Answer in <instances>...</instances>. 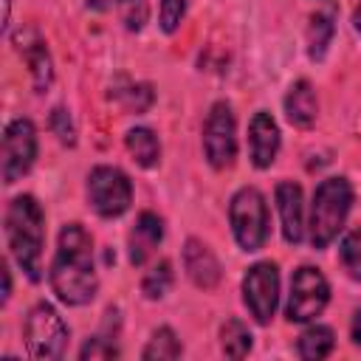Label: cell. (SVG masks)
I'll return each instance as SVG.
<instances>
[{
  "instance_id": "1",
  "label": "cell",
  "mask_w": 361,
  "mask_h": 361,
  "mask_svg": "<svg viewBox=\"0 0 361 361\" xmlns=\"http://www.w3.org/2000/svg\"><path fill=\"white\" fill-rule=\"evenodd\" d=\"M51 288L65 305H87L99 290L93 237L79 223H68L59 231V245L51 262Z\"/></svg>"
},
{
  "instance_id": "2",
  "label": "cell",
  "mask_w": 361,
  "mask_h": 361,
  "mask_svg": "<svg viewBox=\"0 0 361 361\" xmlns=\"http://www.w3.org/2000/svg\"><path fill=\"white\" fill-rule=\"evenodd\" d=\"M6 237L11 257L31 282L42 279V248H45V212L31 195H20L6 212Z\"/></svg>"
},
{
  "instance_id": "3",
  "label": "cell",
  "mask_w": 361,
  "mask_h": 361,
  "mask_svg": "<svg viewBox=\"0 0 361 361\" xmlns=\"http://www.w3.org/2000/svg\"><path fill=\"white\" fill-rule=\"evenodd\" d=\"M350 206H353V186L347 178L341 175L324 178L316 186L313 203H310V223H307L313 248H327L338 237L350 214Z\"/></svg>"
},
{
  "instance_id": "4",
  "label": "cell",
  "mask_w": 361,
  "mask_h": 361,
  "mask_svg": "<svg viewBox=\"0 0 361 361\" xmlns=\"http://www.w3.org/2000/svg\"><path fill=\"white\" fill-rule=\"evenodd\" d=\"M228 220L234 240L243 251H259L268 240V203L259 189L243 186L231 197L228 206Z\"/></svg>"
},
{
  "instance_id": "5",
  "label": "cell",
  "mask_w": 361,
  "mask_h": 361,
  "mask_svg": "<svg viewBox=\"0 0 361 361\" xmlns=\"http://www.w3.org/2000/svg\"><path fill=\"white\" fill-rule=\"evenodd\" d=\"M23 338L31 358H59L68 344V324L48 302H39L25 316Z\"/></svg>"
},
{
  "instance_id": "6",
  "label": "cell",
  "mask_w": 361,
  "mask_h": 361,
  "mask_svg": "<svg viewBox=\"0 0 361 361\" xmlns=\"http://www.w3.org/2000/svg\"><path fill=\"white\" fill-rule=\"evenodd\" d=\"M327 299H330V285H327L324 274L319 268L302 265L293 271L285 316H288V322H296V324L310 322L324 310Z\"/></svg>"
},
{
  "instance_id": "7",
  "label": "cell",
  "mask_w": 361,
  "mask_h": 361,
  "mask_svg": "<svg viewBox=\"0 0 361 361\" xmlns=\"http://www.w3.org/2000/svg\"><path fill=\"white\" fill-rule=\"evenodd\" d=\"M87 197L96 214L118 217L133 203V183L118 166H96L87 175Z\"/></svg>"
},
{
  "instance_id": "8",
  "label": "cell",
  "mask_w": 361,
  "mask_h": 361,
  "mask_svg": "<svg viewBox=\"0 0 361 361\" xmlns=\"http://www.w3.org/2000/svg\"><path fill=\"white\" fill-rule=\"evenodd\" d=\"M203 152L214 169H226L237 155V124L228 102H214L203 124Z\"/></svg>"
},
{
  "instance_id": "9",
  "label": "cell",
  "mask_w": 361,
  "mask_h": 361,
  "mask_svg": "<svg viewBox=\"0 0 361 361\" xmlns=\"http://www.w3.org/2000/svg\"><path fill=\"white\" fill-rule=\"evenodd\" d=\"M37 158V130L28 118H14L3 130V183H17Z\"/></svg>"
},
{
  "instance_id": "10",
  "label": "cell",
  "mask_w": 361,
  "mask_h": 361,
  "mask_svg": "<svg viewBox=\"0 0 361 361\" xmlns=\"http://www.w3.org/2000/svg\"><path fill=\"white\" fill-rule=\"evenodd\" d=\"M243 302L259 324L274 319L279 302V271L274 262H257L248 268L243 276Z\"/></svg>"
},
{
  "instance_id": "11",
  "label": "cell",
  "mask_w": 361,
  "mask_h": 361,
  "mask_svg": "<svg viewBox=\"0 0 361 361\" xmlns=\"http://www.w3.org/2000/svg\"><path fill=\"white\" fill-rule=\"evenodd\" d=\"M279 152V127L268 110L254 113L248 124V155L257 169H268Z\"/></svg>"
},
{
  "instance_id": "12",
  "label": "cell",
  "mask_w": 361,
  "mask_h": 361,
  "mask_svg": "<svg viewBox=\"0 0 361 361\" xmlns=\"http://www.w3.org/2000/svg\"><path fill=\"white\" fill-rule=\"evenodd\" d=\"M274 197H276L285 243H290V245L302 243V237H305V214H302V189H299V183L279 180Z\"/></svg>"
},
{
  "instance_id": "13",
  "label": "cell",
  "mask_w": 361,
  "mask_h": 361,
  "mask_svg": "<svg viewBox=\"0 0 361 361\" xmlns=\"http://www.w3.org/2000/svg\"><path fill=\"white\" fill-rule=\"evenodd\" d=\"M183 268H186V274H189V279L197 285V288H203V290H209V288H214L217 282H220V262H217V257L212 254V248L206 245V243H200V240H186V248H183Z\"/></svg>"
},
{
  "instance_id": "14",
  "label": "cell",
  "mask_w": 361,
  "mask_h": 361,
  "mask_svg": "<svg viewBox=\"0 0 361 361\" xmlns=\"http://www.w3.org/2000/svg\"><path fill=\"white\" fill-rule=\"evenodd\" d=\"M164 240V220L155 212H141L130 231V262L144 265Z\"/></svg>"
},
{
  "instance_id": "15",
  "label": "cell",
  "mask_w": 361,
  "mask_h": 361,
  "mask_svg": "<svg viewBox=\"0 0 361 361\" xmlns=\"http://www.w3.org/2000/svg\"><path fill=\"white\" fill-rule=\"evenodd\" d=\"M285 113H288V121L296 127H310L316 121L319 104H316V93L307 79H299L290 85V90L285 96Z\"/></svg>"
},
{
  "instance_id": "16",
  "label": "cell",
  "mask_w": 361,
  "mask_h": 361,
  "mask_svg": "<svg viewBox=\"0 0 361 361\" xmlns=\"http://www.w3.org/2000/svg\"><path fill=\"white\" fill-rule=\"evenodd\" d=\"M124 144H127L133 161L138 166H144V169H152L161 161V144H158V135L149 127H133V130H127Z\"/></svg>"
},
{
  "instance_id": "17",
  "label": "cell",
  "mask_w": 361,
  "mask_h": 361,
  "mask_svg": "<svg viewBox=\"0 0 361 361\" xmlns=\"http://www.w3.org/2000/svg\"><path fill=\"white\" fill-rule=\"evenodd\" d=\"M333 344H336V336H333V330H330L327 324H310V327L299 336L296 353H299V358L319 361V358H324V355L333 353Z\"/></svg>"
},
{
  "instance_id": "18",
  "label": "cell",
  "mask_w": 361,
  "mask_h": 361,
  "mask_svg": "<svg viewBox=\"0 0 361 361\" xmlns=\"http://www.w3.org/2000/svg\"><path fill=\"white\" fill-rule=\"evenodd\" d=\"M333 11H316L310 17V31H307V51H310V59H322L327 54V45L333 39Z\"/></svg>"
},
{
  "instance_id": "19",
  "label": "cell",
  "mask_w": 361,
  "mask_h": 361,
  "mask_svg": "<svg viewBox=\"0 0 361 361\" xmlns=\"http://www.w3.org/2000/svg\"><path fill=\"white\" fill-rule=\"evenodd\" d=\"M180 353L183 350H180V341H178L175 330L172 327H158L152 333L149 344L144 347L141 358L144 361H169V358H180Z\"/></svg>"
},
{
  "instance_id": "20",
  "label": "cell",
  "mask_w": 361,
  "mask_h": 361,
  "mask_svg": "<svg viewBox=\"0 0 361 361\" xmlns=\"http://www.w3.org/2000/svg\"><path fill=\"white\" fill-rule=\"evenodd\" d=\"M220 347L228 358H245L251 350V333L240 319H228L220 330Z\"/></svg>"
},
{
  "instance_id": "21",
  "label": "cell",
  "mask_w": 361,
  "mask_h": 361,
  "mask_svg": "<svg viewBox=\"0 0 361 361\" xmlns=\"http://www.w3.org/2000/svg\"><path fill=\"white\" fill-rule=\"evenodd\" d=\"M23 54H25V62H28V68H31V76H34L37 90H45V87L51 85V56H48L45 42L37 39L34 45H25Z\"/></svg>"
},
{
  "instance_id": "22",
  "label": "cell",
  "mask_w": 361,
  "mask_h": 361,
  "mask_svg": "<svg viewBox=\"0 0 361 361\" xmlns=\"http://www.w3.org/2000/svg\"><path fill=\"white\" fill-rule=\"evenodd\" d=\"M338 259H341L344 271L350 274V279L361 282V226L344 234V240L338 245Z\"/></svg>"
},
{
  "instance_id": "23",
  "label": "cell",
  "mask_w": 361,
  "mask_h": 361,
  "mask_svg": "<svg viewBox=\"0 0 361 361\" xmlns=\"http://www.w3.org/2000/svg\"><path fill=\"white\" fill-rule=\"evenodd\" d=\"M172 288V265L166 259H161L158 265H152L141 282V290L147 299H161L166 296V290Z\"/></svg>"
},
{
  "instance_id": "24",
  "label": "cell",
  "mask_w": 361,
  "mask_h": 361,
  "mask_svg": "<svg viewBox=\"0 0 361 361\" xmlns=\"http://www.w3.org/2000/svg\"><path fill=\"white\" fill-rule=\"evenodd\" d=\"M118 17L127 31H141L149 20V3L147 0H118Z\"/></svg>"
},
{
  "instance_id": "25",
  "label": "cell",
  "mask_w": 361,
  "mask_h": 361,
  "mask_svg": "<svg viewBox=\"0 0 361 361\" xmlns=\"http://www.w3.org/2000/svg\"><path fill=\"white\" fill-rule=\"evenodd\" d=\"M186 14V0H161V11H158V20H161V28L166 34H172L180 20Z\"/></svg>"
},
{
  "instance_id": "26",
  "label": "cell",
  "mask_w": 361,
  "mask_h": 361,
  "mask_svg": "<svg viewBox=\"0 0 361 361\" xmlns=\"http://www.w3.org/2000/svg\"><path fill=\"white\" fill-rule=\"evenodd\" d=\"M51 130L56 133V138H59L62 144H68V147L76 144V130H73V121H71V116H68L65 107H56V110L51 113Z\"/></svg>"
},
{
  "instance_id": "27",
  "label": "cell",
  "mask_w": 361,
  "mask_h": 361,
  "mask_svg": "<svg viewBox=\"0 0 361 361\" xmlns=\"http://www.w3.org/2000/svg\"><path fill=\"white\" fill-rule=\"evenodd\" d=\"M79 358L82 361H96V358H118V350L110 344V341H104V338H90V341H85V347L79 350Z\"/></svg>"
},
{
  "instance_id": "28",
  "label": "cell",
  "mask_w": 361,
  "mask_h": 361,
  "mask_svg": "<svg viewBox=\"0 0 361 361\" xmlns=\"http://www.w3.org/2000/svg\"><path fill=\"white\" fill-rule=\"evenodd\" d=\"M350 338L361 347V307L353 313V324H350Z\"/></svg>"
},
{
  "instance_id": "29",
  "label": "cell",
  "mask_w": 361,
  "mask_h": 361,
  "mask_svg": "<svg viewBox=\"0 0 361 361\" xmlns=\"http://www.w3.org/2000/svg\"><path fill=\"white\" fill-rule=\"evenodd\" d=\"M113 6H118V0H87V8H93V11H107Z\"/></svg>"
},
{
  "instance_id": "30",
  "label": "cell",
  "mask_w": 361,
  "mask_h": 361,
  "mask_svg": "<svg viewBox=\"0 0 361 361\" xmlns=\"http://www.w3.org/2000/svg\"><path fill=\"white\" fill-rule=\"evenodd\" d=\"M8 293H11V274H8V268L3 265V302L8 299Z\"/></svg>"
},
{
  "instance_id": "31",
  "label": "cell",
  "mask_w": 361,
  "mask_h": 361,
  "mask_svg": "<svg viewBox=\"0 0 361 361\" xmlns=\"http://www.w3.org/2000/svg\"><path fill=\"white\" fill-rule=\"evenodd\" d=\"M353 23H355V31H361V6L355 8V14H353Z\"/></svg>"
}]
</instances>
